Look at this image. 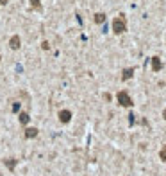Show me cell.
Returning a JSON list of instances; mask_svg holds the SVG:
<instances>
[{
    "mask_svg": "<svg viewBox=\"0 0 166 176\" xmlns=\"http://www.w3.org/2000/svg\"><path fill=\"white\" fill-rule=\"evenodd\" d=\"M127 31V24H125V18L123 16H116L113 20V32L114 34H122Z\"/></svg>",
    "mask_w": 166,
    "mask_h": 176,
    "instance_id": "6da1fadb",
    "label": "cell"
},
{
    "mask_svg": "<svg viewBox=\"0 0 166 176\" xmlns=\"http://www.w3.org/2000/svg\"><path fill=\"white\" fill-rule=\"evenodd\" d=\"M116 99H118V102H120L123 108H130L132 106V99H130V95L125 92V90H122V92H118V95H116Z\"/></svg>",
    "mask_w": 166,
    "mask_h": 176,
    "instance_id": "7a4b0ae2",
    "label": "cell"
},
{
    "mask_svg": "<svg viewBox=\"0 0 166 176\" xmlns=\"http://www.w3.org/2000/svg\"><path fill=\"white\" fill-rule=\"evenodd\" d=\"M59 120L63 124H68L70 120H72V112H70V110H61L59 112Z\"/></svg>",
    "mask_w": 166,
    "mask_h": 176,
    "instance_id": "3957f363",
    "label": "cell"
},
{
    "mask_svg": "<svg viewBox=\"0 0 166 176\" xmlns=\"http://www.w3.org/2000/svg\"><path fill=\"white\" fill-rule=\"evenodd\" d=\"M20 43H21V41H20V36L14 34V36L9 40V47H11L13 50H18V49H20Z\"/></svg>",
    "mask_w": 166,
    "mask_h": 176,
    "instance_id": "277c9868",
    "label": "cell"
},
{
    "mask_svg": "<svg viewBox=\"0 0 166 176\" xmlns=\"http://www.w3.org/2000/svg\"><path fill=\"white\" fill-rule=\"evenodd\" d=\"M18 120H20V124H29V120H31V115L27 113V112H20V115H18Z\"/></svg>",
    "mask_w": 166,
    "mask_h": 176,
    "instance_id": "5b68a950",
    "label": "cell"
},
{
    "mask_svg": "<svg viewBox=\"0 0 166 176\" xmlns=\"http://www.w3.org/2000/svg\"><path fill=\"white\" fill-rule=\"evenodd\" d=\"M161 69H162V63H161V59H159L157 56H155V58H152V70H154V72H159Z\"/></svg>",
    "mask_w": 166,
    "mask_h": 176,
    "instance_id": "8992f818",
    "label": "cell"
},
{
    "mask_svg": "<svg viewBox=\"0 0 166 176\" xmlns=\"http://www.w3.org/2000/svg\"><path fill=\"white\" fill-rule=\"evenodd\" d=\"M38 137V128H27L25 129V138H36Z\"/></svg>",
    "mask_w": 166,
    "mask_h": 176,
    "instance_id": "52a82bcc",
    "label": "cell"
},
{
    "mask_svg": "<svg viewBox=\"0 0 166 176\" xmlns=\"http://www.w3.org/2000/svg\"><path fill=\"white\" fill-rule=\"evenodd\" d=\"M132 76H134V69H125V70H123V74H122V79H123V81H127V79H130Z\"/></svg>",
    "mask_w": 166,
    "mask_h": 176,
    "instance_id": "ba28073f",
    "label": "cell"
},
{
    "mask_svg": "<svg viewBox=\"0 0 166 176\" xmlns=\"http://www.w3.org/2000/svg\"><path fill=\"white\" fill-rule=\"evenodd\" d=\"M105 22V14L104 13H97L95 14V24H104Z\"/></svg>",
    "mask_w": 166,
    "mask_h": 176,
    "instance_id": "9c48e42d",
    "label": "cell"
},
{
    "mask_svg": "<svg viewBox=\"0 0 166 176\" xmlns=\"http://www.w3.org/2000/svg\"><path fill=\"white\" fill-rule=\"evenodd\" d=\"M4 164L7 165V169H14V165H16V160H13V158H7V160H4Z\"/></svg>",
    "mask_w": 166,
    "mask_h": 176,
    "instance_id": "30bf717a",
    "label": "cell"
},
{
    "mask_svg": "<svg viewBox=\"0 0 166 176\" xmlns=\"http://www.w3.org/2000/svg\"><path fill=\"white\" fill-rule=\"evenodd\" d=\"M31 4H32L34 9H41V2H39V0H31Z\"/></svg>",
    "mask_w": 166,
    "mask_h": 176,
    "instance_id": "8fae6325",
    "label": "cell"
},
{
    "mask_svg": "<svg viewBox=\"0 0 166 176\" xmlns=\"http://www.w3.org/2000/svg\"><path fill=\"white\" fill-rule=\"evenodd\" d=\"M159 158H161L162 162H166V147H162V149H161V153H159Z\"/></svg>",
    "mask_w": 166,
    "mask_h": 176,
    "instance_id": "7c38bea8",
    "label": "cell"
},
{
    "mask_svg": "<svg viewBox=\"0 0 166 176\" xmlns=\"http://www.w3.org/2000/svg\"><path fill=\"white\" fill-rule=\"evenodd\" d=\"M13 112H20V102H14L13 104Z\"/></svg>",
    "mask_w": 166,
    "mask_h": 176,
    "instance_id": "4fadbf2b",
    "label": "cell"
},
{
    "mask_svg": "<svg viewBox=\"0 0 166 176\" xmlns=\"http://www.w3.org/2000/svg\"><path fill=\"white\" fill-rule=\"evenodd\" d=\"M41 47H43L45 50H48V47H50V45H48V41H43V45H41Z\"/></svg>",
    "mask_w": 166,
    "mask_h": 176,
    "instance_id": "5bb4252c",
    "label": "cell"
},
{
    "mask_svg": "<svg viewBox=\"0 0 166 176\" xmlns=\"http://www.w3.org/2000/svg\"><path fill=\"white\" fill-rule=\"evenodd\" d=\"M7 2V0H0V6H2V4H6Z\"/></svg>",
    "mask_w": 166,
    "mask_h": 176,
    "instance_id": "9a60e30c",
    "label": "cell"
},
{
    "mask_svg": "<svg viewBox=\"0 0 166 176\" xmlns=\"http://www.w3.org/2000/svg\"><path fill=\"white\" fill-rule=\"evenodd\" d=\"M162 117H164V120H166V110H164V112H162Z\"/></svg>",
    "mask_w": 166,
    "mask_h": 176,
    "instance_id": "2e32d148",
    "label": "cell"
},
{
    "mask_svg": "<svg viewBox=\"0 0 166 176\" xmlns=\"http://www.w3.org/2000/svg\"><path fill=\"white\" fill-rule=\"evenodd\" d=\"M0 59H2V58H0Z\"/></svg>",
    "mask_w": 166,
    "mask_h": 176,
    "instance_id": "e0dca14e",
    "label": "cell"
}]
</instances>
